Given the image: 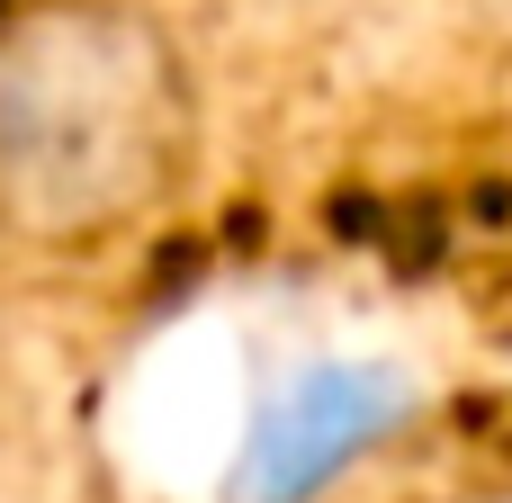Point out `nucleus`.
Returning <instances> with one entry per match:
<instances>
[{"mask_svg":"<svg viewBox=\"0 0 512 503\" xmlns=\"http://www.w3.org/2000/svg\"><path fill=\"white\" fill-rule=\"evenodd\" d=\"M441 503H512V486H477V495H441Z\"/></svg>","mask_w":512,"mask_h":503,"instance_id":"f03ea898","label":"nucleus"},{"mask_svg":"<svg viewBox=\"0 0 512 503\" xmlns=\"http://www.w3.org/2000/svg\"><path fill=\"white\" fill-rule=\"evenodd\" d=\"M198 153V72L144 0L0 18V243L90 252L144 225Z\"/></svg>","mask_w":512,"mask_h":503,"instance_id":"f257e3e1","label":"nucleus"}]
</instances>
